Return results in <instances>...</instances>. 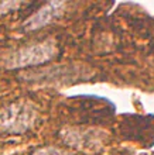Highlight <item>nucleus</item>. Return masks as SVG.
Here are the masks:
<instances>
[{
	"label": "nucleus",
	"instance_id": "nucleus-1",
	"mask_svg": "<svg viewBox=\"0 0 154 155\" xmlns=\"http://www.w3.org/2000/svg\"><path fill=\"white\" fill-rule=\"evenodd\" d=\"M58 54V47L53 40H47L44 42L27 45L24 48L14 51L13 54L4 58L3 65L7 69H21L27 66L41 65L51 61Z\"/></svg>",
	"mask_w": 154,
	"mask_h": 155
},
{
	"label": "nucleus",
	"instance_id": "nucleus-2",
	"mask_svg": "<svg viewBox=\"0 0 154 155\" xmlns=\"http://www.w3.org/2000/svg\"><path fill=\"white\" fill-rule=\"evenodd\" d=\"M36 110L29 103L17 102L0 111V130L4 133H24L36 120Z\"/></svg>",
	"mask_w": 154,
	"mask_h": 155
},
{
	"label": "nucleus",
	"instance_id": "nucleus-3",
	"mask_svg": "<svg viewBox=\"0 0 154 155\" xmlns=\"http://www.w3.org/2000/svg\"><path fill=\"white\" fill-rule=\"evenodd\" d=\"M65 8L64 2H50L45 3L40 10H37V13H34L31 17H29L24 21V30L26 31H36L40 30L45 25L51 24L54 20H57L58 17L62 14Z\"/></svg>",
	"mask_w": 154,
	"mask_h": 155
},
{
	"label": "nucleus",
	"instance_id": "nucleus-4",
	"mask_svg": "<svg viewBox=\"0 0 154 155\" xmlns=\"http://www.w3.org/2000/svg\"><path fill=\"white\" fill-rule=\"evenodd\" d=\"M33 155H68L64 150H58L54 147H43L33 152Z\"/></svg>",
	"mask_w": 154,
	"mask_h": 155
},
{
	"label": "nucleus",
	"instance_id": "nucleus-5",
	"mask_svg": "<svg viewBox=\"0 0 154 155\" xmlns=\"http://www.w3.org/2000/svg\"><path fill=\"white\" fill-rule=\"evenodd\" d=\"M20 6V3H14V2H0V14H3V13H9L12 8H17Z\"/></svg>",
	"mask_w": 154,
	"mask_h": 155
}]
</instances>
